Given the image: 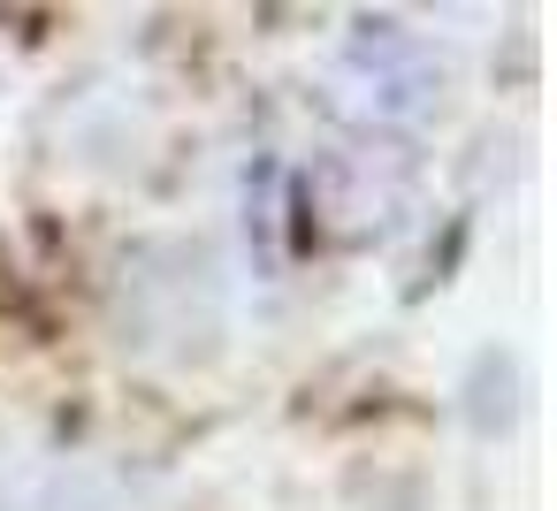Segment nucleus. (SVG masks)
I'll use <instances>...</instances> for the list:
<instances>
[{
	"label": "nucleus",
	"instance_id": "1",
	"mask_svg": "<svg viewBox=\"0 0 557 511\" xmlns=\"http://www.w3.org/2000/svg\"><path fill=\"white\" fill-rule=\"evenodd\" d=\"M405 184H412V169L389 146H351V153H329L306 176V207L321 214L329 237H367L405 207Z\"/></svg>",
	"mask_w": 557,
	"mask_h": 511
},
{
	"label": "nucleus",
	"instance_id": "2",
	"mask_svg": "<svg viewBox=\"0 0 557 511\" xmlns=\"http://www.w3.org/2000/svg\"><path fill=\"white\" fill-rule=\"evenodd\" d=\"M344 85H359V115H374V123H412V115L435 108L443 70H435L397 24H367L359 47H351V62H344Z\"/></svg>",
	"mask_w": 557,
	"mask_h": 511
}]
</instances>
